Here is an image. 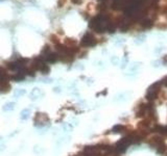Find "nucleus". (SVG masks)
Masks as SVG:
<instances>
[{
    "mask_svg": "<svg viewBox=\"0 0 167 156\" xmlns=\"http://www.w3.org/2000/svg\"><path fill=\"white\" fill-rule=\"evenodd\" d=\"M106 31L109 33H114L116 31V24L115 23H113L112 21L110 22L108 26H106Z\"/></svg>",
    "mask_w": 167,
    "mask_h": 156,
    "instance_id": "19",
    "label": "nucleus"
},
{
    "mask_svg": "<svg viewBox=\"0 0 167 156\" xmlns=\"http://www.w3.org/2000/svg\"><path fill=\"white\" fill-rule=\"evenodd\" d=\"M146 114H147L146 104H141L139 107H138V109H137V111H136V117L137 118H142V117H144V116H146Z\"/></svg>",
    "mask_w": 167,
    "mask_h": 156,
    "instance_id": "9",
    "label": "nucleus"
},
{
    "mask_svg": "<svg viewBox=\"0 0 167 156\" xmlns=\"http://www.w3.org/2000/svg\"><path fill=\"white\" fill-rule=\"evenodd\" d=\"M162 50H163V48H162V47H160V48H159V49H157V50H155V52H156V53H160V52H161Z\"/></svg>",
    "mask_w": 167,
    "mask_h": 156,
    "instance_id": "36",
    "label": "nucleus"
},
{
    "mask_svg": "<svg viewBox=\"0 0 167 156\" xmlns=\"http://www.w3.org/2000/svg\"><path fill=\"white\" fill-rule=\"evenodd\" d=\"M65 43H66V46H68V47H73V46L76 45V41L74 39H69V38H67L66 40H65Z\"/></svg>",
    "mask_w": 167,
    "mask_h": 156,
    "instance_id": "20",
    "label": "nucleus"
},
{
    "mask_svg": "<svg viewBox=\"0 0 167 156\" xmlns=\"http://www.w3.org/2000/svg\"><path fill=\"white\" fill-rule=\"evenodd\" d=\"M41 57H42V59L44 60L46 63H55L60 59V55H59V53H57V52H52V51H49L48 53L44 54V55H41Z\"/></svg>",
    "mask_w": 167,
    "mask_h": 156,
    "instance_id": "5",
    "label": "nucleus"
},
{
    "mask_svg": "<svg viewBox=\"0 0 167 156\" xmlns=\"http://www.w3.org/2000/svg\"><path fill=\"white\" fill-rule=\"evenodd\" d=\"M40 80H41V82L46 83V84H49V83H51V82H53V79L50 77H43V78H41Z\"/></svg>",
    "mask_w": 167,
    "mask_h": 156,
    "instance_id": "23",
    "label": "nucleus"
},
{
    "mask_svg": "<svg viewBox=\"0 0 167 156\" xmlns=\"http://www.w3.org/2000/svg\"><path fill=\"white\" fill-rule=\"evenodd\" d=\"M131 144H132L131 139H130V137L126 135L124 137H122L119 141H117V144L115 145V149L118 153H124L125 151L128 150V146Z\"/></svg>",
    "mask_w": 167,
    "mask_h": 156,
    "instance_id": "4",
    "label": "nucleus"
},
{
    "mask_svg": "<svg viewBox=\"0 0 167 156\" xmlns=\"http://www.w3.org/2000/svg\"><path fill=\"white\" fill-rule=\"evenodd\" d=\"M156 26L159 29H167V24H164V23H158V24H156Z\"/></svg>",
    "mask_w": 167,
    "mask_h": 156,
    "instance_id": "26",
    "label": "nucleus"
},
{
    "mask_svg": "<svg viewBox=\"0 0 167 156\" xmlns=\"http://www.w3.org/2000/svg\"><path fill=\"white\" fill-rule=\"evenodd\" d=\"M167 150V145L165 143H162L158 146V147L156 148V151H157V153L159 154H164Z\"/></svg>",
    "mask_w": 167,
    "mask_h": 156,
    "instance_id": "16",
    "label": "nucleus"
},
{
    "mask_svg": "<svg viewBox=\"0 0 167 156\" xmlns=\"http://www.w3.org/2000/svg\"><path fill=\"white\" fill-rule=\"evenodd\" d=\"M145 40H146L145 34H140V36H138L135 39V43H136L137 45H141V44H143V43L145 42Z\"/></svg>",
    "mask_w": 167,
    "mask_h": 156,
    "instance_id": "18",
    "label": "nucleus"
},
{
    "mask_svg": "<svg viewBox=\"0 0 167 156\" xmlns=\"http://www.w3.org/2000/svg\"><path fill=\"white\" fill-rule=\"evenodd\" d=\"M97 9H100V11H103V9H106V2L100 3L99 5H98Z\"/></svg>",
    "mask_w": 167,
    "mask_h": 156,
    "instance_id": "27",
    "label": "nucleus"
},
{
    "mask_svg": "<svg viewBox=\"0 0 167 156\" xmlns=\"http://www.w3.org/2000/svg\"><path fill=\"white\" fill-rule=\"evenodd\" d=\"M111 63H113V65H118L119 63V58L117 56H113L112 58H111Z\"/></svg>",
    "mask_w": 167,
    "mask_h": 156,
    "instance_id": "25",
    "label": "nucleus"
},
{
    "mask_svg": "<svg viewBox=\"0 0 167 156\" xmlns=\"http://www.w3.org/2000/svg\"><path fill=\"white\" fill-rule=\"evenodd\" d=\"M62 127H63V129H64L65 132H70V131H72V129H73V126L70 123H64Z\"/></svg>",
    "mask_w": 167,
    "mask_h": 156,
    "instance_id": "22",
    "label": "nucleus"
},
{
    "mask_svg": "<svg viewBox=\"0 0 167 156\" xmlns=\"http://www.w3.org/2000/svg\"><path fill=\"white\" fill-rule=\"evenodd\" d=\"M161 82H162V84H164L165 87H167V76L164 78V79H163V80L161 81Z\"/></svg>",
    "mask_w": 167,
    "mask_h": 156,
    "instance_id": "35",
    "label": "nucleus"
},
{
    "mask_svg": "<svg viewBox=\"0 0 167 156\" xmlns=\"http://www.w3.org/2000/svg\"><path fill=\"white\" fill-rule=\"evenodd\" d=\"M125 130H126V128H125L123 125H115V126L113 127L112 130L111 131L113 132V133H122V132H124Z\"/></svg>",
    "mask_w": 167,
    "mask_h": 156,
    "instance_id": "14",
    "label": "nucleus"
},
{
    "mask_svg": "<svg viewBox=\"0 0 167 156\" xmlns=\"http://www.w3.org/2000/svg\"><path fill=\"white\" fill-rule=\"evenodd\" d=\"M31 110L29 108H24V109H22L21 112H20V120H22V121L28 120V119L31 118Z\"/></svg>",
    "mask_w": 167,
    "mask_h": 156,
    "instance_id": "11",
    "label": "nucleus"
},
{
    "mask_svg": "<svg viewBox=\"0 0 167 156\" xmlns=\"http://www.w3.org/2000/svg\"><path fill=\"white\" fill-rule=\"evenodd\" d=\"M162 82L161 81H157L155 83H152L150 87L147 89V92H146V99L148 101H154L155 99H157L158 97V94L160 92V87H161Z\"/></svg>",
    "mask_w": 167,
    "mask_h": 156,
    "instance_id": "2",
    "label": "nucleus"
},
{
    "mask_svg": "<svg viewBox=\"0 0 167 156\" xmlns=\"http://www.w3.org/2000/svg\"><path fill=\"white\" fill-rule=\"evenodd\" d=\"M39 72H41L42 74H44V75H47V74L50 72V68H49V66L45 63V61L42 63V66L40 67Z\"/></svg>",
    "mask_w": 167,
    "mask_h": 156,
    "instance_id": "15",
    "label": "nucleus"
},
{
    "mask_svg": "<svg viewBox=\"0 0 167 156\" xmlns=\"http://www.w3.org/2000/svg\"><path fill=\"white\" fill-rule=\"evenodd\" d=\"M147 143H148L149 146H152V148H155L156 149L160 144L164 143V139H163V137L160 136V135H156V136H152V137L149 138Z\"/></svg>",
    "mask_w": 167,
    "mask_h": 156,
    "instance_id": "8",
    "label": "nucleus"
},
{
    "mask_svg": "<svg viewBox=\"0 0 167 156\" xmlns=\"http://www.w3.org/2000/svg\"><path fill=\"white\" fill-rule=\"evenodd\" d=\"M128 137H130V139H131V143L132 144H140L141 143V141L143 139V137L140 135V133L138 131H136V130H134V131H132L130 134L128 135Z\"/></svg>",
    "mask_w": 167,
    "mask_h": 156,
    "instance_id": "6",
    "label": "nucleus"
},
{
    "mask_svg": "<svg viewBox=\"0 0 167 156\" xmlns=\"http://www.w3.org/2000/svg\"><path fill=\"white\" fill-rule=\"evenodd\" d=\"M16 108V103L15 102H7L2 106L3 111H13Z\"/></svg>",
    "mask_w": 167,
    "mask_h": 156,
    "instance_id": "13",
    "label": "nucleus"
},
{
    "mask_svg": "<svg viewBox=\"0 0 167 156\" xmlns=\"http://www.w3.org/2000/svg\"><path fill=\"white\" fill-rule=\"evenodd\" d=\"M161 12L163 14H167V5H163L161 7Z\"/></svg>",
    "mask_w": 167,
    "mask_h": 156,
    "instance_id": "31",
    "label": "nucleus"
},
{
    "mask_svg": "<svg viewBox=\"0 0 167 156\" xmlns=\"http://www.w3.org/2000/svg\"><path fill=\"white\" fill-rule=\"evenodd\" d=\"M166 155H167V154H166Z\"/></svg>",
    "mask_w": 167,
    "mask_h": 156,
    "instance_id": "38",
    "label": "nucleus"
},
{
    "mask_svg": "<svg viewBox=\"0 0 167 156\" xmlns=\"http://www.w3.org/2000/svg\"><path fill=\"white\" fill-rule=\"evenodd\" d=\"M97 44V40L91 32H86L81 40V45L83 47H94Z\"/></svg>",
    "mask_w": 167,
    "mask_h": 156,
    "instance_id": "3",
    "label": "nucleus"
},
{
    "mask_svg": "<svg viewBox=\"0 0 167 156\" xmlns=\"http://www.w3.org/2000/svg\"><path fill=\"white\" fill-rule=\"evenodd\" d=\"M25 94H26V90H24V89H17L14 92V97L15 98H21V97L24 96Z\"/></svg>",
    "mask_w": 167,
    "mask_h": 156,
    "instance_id": "17",
    "label": "nucleus"
},
{
    "mask_svg": "<svg viewBox=\"0 0 167 156\" xmlns=\"http://www.w3.org/2000/svg\"><path fill=\"white\" fill-rule=\"evenodd\" d=\"M44 96V93H43V91L40 89V87H33V90H31V94H29V97H31V100H39L41 99L42 97Z\"/></svg>",
    "mask_w": 167,
    "mask_h": 156,
    "instance_id": "7",
    "label": "nucleus"
},
{
    "mask_svg": "<svg viewBox=\"0 0 167 156\" xmlns=\"http://www.w3.org/2000/svg\"><path fill=\"white\" fill-rule=\"evenodd\" d=\"M162 61H163V63H164V65H167V54L163 56V58H162Z\"/></svg>",
    "mask_w": 167,
    "mask_h": 156,
    "instance_id": "34",
    "label": "nucleus"
},
{
    "mask_svg": "<svg viewBox=\"0 0 167 156\" xmlns=\"http://www.w3.org/2000/svg\"><path fill=\"white\" fill-rule=\"evenodd\" d=\"M65 2H66V0H59V3H58L59 7H62V6L64 5Z\"/></svg>",
    "mask_w": 167,
    "mask_h": 156,
    "instance_id": "30",
    "label": "nucleus"
},
{
    "mask_svg": "<svg viewBox=\"0 0 167 156\" xmlns=\"http://www.w3.org/2000/svg\"><path fill=\"white\" fill-rule=\"evenodd\" d=\"M71 2H72L73 4H81V3L83 2V0H71Z\"/></svg>",
    "mask_w": 167,
    "mask_h": 156,
    "instance_id": "32",
    "label": "nucleus"
},
{
    "mask_svg": "<svg viewBox=\"0 0 167 156\" xmlns=\"http://www.w3.org/2000/svg\"><path fill=\"white\" fill-rule=\"evenodd\" d=\"M152 131L158 132V133H160V134L167 135V127L161 126V125H156V126L152 129Z\"/></svg>",
    "mask_w": 167,
    "mask_h": 156,
    "instance_id": "12",
    "label": "nucleus"
},
{
    "mask_svg": "<svg viewBox=\"0 0 167 156\" xmlns=\"http://www.w3.org/2000/svg\"><path fill=\"white\" fill-rule=\"evenodd\" d=\"M152 66L157 67V68H158V67H160V61H158V60H157V61H152Z\"/></svg>",
    "mask_w": 167,
    "mask_h": 156,
    "instance_id": "33",
    "label": "nucleus"
},
{
    "mask_svg": "<svg viewBox=\"0 0 167 156\" xmlns=\"http://www.w3.org/2000/svg\"><path fill=\"white\" fill-rule=\"evenodd\" d=\"M53 92H55V93H57V94L62 93V87H55V89H53Z\"/></svg>",
    "mask_w": 167,
    "mask_h": 156,
    "instance_id": "29",
    "label": "nucleus"
},
{
    "mask_svg": "<svg viewBox=\"0 0 167 156\" xmlns=\"http://www.w3.org/2000/svg\"><path fill=\"white\" fill-rule=\"evenodd\" d=\"M33 152H35L37 155H41V154L44 152V149H43L40 145H36V146L33 147Z\"/></svg>",
    "mask_w": 167,
    "mask_h": 156,
    "instance_id": "21",
    "label": "nucleus"
},
{
    "mask_svg": "<svg viewBox=\"0 0 167 156\" xmlns=\"http://www.w3.org/2000/svg\"><path fill=\"white\" fill-rule=\"evenodd\" d=\"M6 150V146L4 144H0V153H2Z\"/></svg>",
    "mask_w": 167,
    "mask_h": 156,
    "instance_id": "28",
    "label": "nucleus"
},
{
    "mask_svg": "<svg viewBox=\"0 0 167 156\" xmlns=\"http://www.w3.org/2000/svg\"><path fill=\"white\" fill-rule=\"evenodd\" d=\"M50 41H51L53 44H55V45L60 44V40H59V38L55 36V34H51V36H50Z\"/></svg>",
    "mask_w": 167,
    "mask_h": 156,
    "instance_id": "24",
    "label": "nucleus"
},
{
    "mask_svg": "<svg viewBox=\"0 0 167 156\" xmlns=\"http://www.w3.org/2000/svg\"><path fill=\"white\" fill-rule=\"evenodd\" d=\"M2 139H3V137H2V136H1V135H0V144L2 143Z\"/></svg>",
    "mask_w": 167,
    "mask_h": 156,
    "instance_id": "37",
    "label": "nucleus"
},
{
    "mask_svg": "<svg viewBox=\"0 0 167 156\" xmlns=\"http://www.w3.org/2000/svg\"><path fill=\"white\" fill-rule=\"evenodd\" d=\"M140 25H141V27L144 28V29H150V28L154 26V22H152V19L145 18V19H143L142 22L140 23Z\"/></svg>",
    "mask_w": 167,
    "mask_h": 156,
    "instance_id": "10",
    "label": "nucleus"
},
{
    "mask_svg": "<svg viewBox=\"0 0 167 156\" xmlns=\"http://www.w3.org/2000/svg\"><path fill=\"white\" fill-rule=\"evenodd\" d=\"M33 126L39 129H47L49 126V118L44 112H37L33 119Z\"/></svg>",
    "mask_w": 167,
    "mask_h": 156,
    "instance_id": "1",
    "label": "nucleus"
}]
</instances>
